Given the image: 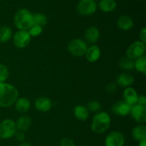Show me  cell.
Returning a JSON list of instances; mask_svg holds the SVG:
<instances>
[{"label": "cell", "instance_id": "6da1fadb", "mask_svg": "<svg viewBox=\"0 0 146 146\" xmlns=\"http://www.w3.org/2000/svg\"><path fill=\"white\" fill-rule=\"evenodd\" d=\"M19 96L17 89L9 83H0V107H9L13 105Z\"/></svg>", "mask_w": 146, "mask_h": 146}, {"label": "cell", "instance_id": "7a4b0ae2", "mask_svg": "<svg viewBox=\"0 0 146 146\" xmlns=\"http://www.w3.org/2000/svg\"><path fill=\"white\" fill-rule=\"evenodd\" d=\"M111 124V118L108 113L101 111L96 113L91 122V130L97 134H102L108 130Z\"/></svg>", "mask_w": 146, "mask_h": 146}, {"label": "cell", "instance_id": "3957f363", "mask_svg": "<svg viewBox=\"0 0 146 146\" xmlns=\"http://www.w3.org/2000/svg\"><path fill=\"white\" fill-rule=\"evenodd\" d=\"M14 24L18 30H28L33 24V14L27 9H19L14 14Z\"/></svg>", "mask_w": 146, "mask_h": 146}, {"label": "cell", "instance_id": "277c9868", "mask_svg": "<svg viewBox=\"0 0 146 146\" xmlns=\"http://www.w3.org/2000/svg\"><path fill=\"white\" fill-rule=\"evenodd\" d=\"M67 49L71 55L81 57L85 55L88 49V44L81 39H74L68 42Z\"/></svg>", "mask_w": 146, "mask_h": 146}, {"label": "cell", "instance_id": "5b68a950", "mask_svg": "<svg viewBox=\"0 0 146 146\" xmlns=\"http://www.w3.org/2000/svg\"><path fill=\"white\" fill-rule=\"evenodd\" d=\"M17 131L16 123L11 119H5L0 123V138L8 140L14 136Z\"/></svg>", "mask_w": 146, "mask_h": 146}, {"label": "cell", "instance_id": "8992f818", "mask_svg": "<svg viewBox=\"0 0 146 146\" xmlns=\"http://www.w3.org/2000/svg\"><path fill=\"white\" fill-rule=\"evenodd\" d=\"M98 4L95 0H80L76 6V11L82 16H90L96 11Z\"/></svg>", "mask_w": 146, "mask_h": 146}, {"label": "cell", "instance_id": "52a82bcc", "mask_svg": "<svg viewBox=\"0 0 146 146\" xmlns=\"http://www.w3.org/2000/svg\"><path fill=\"white\" fill-rule=\"evenodd\" d=\"M14 45L18 49H24L29 44L31 37L27 30H18L12 36Z\"/></svg>", "mask_w": 146, "mask_h": 146}, {"label": "cell", "instance_id": "ba28073f", "mask_svg": "<svg viewBox=\"0 0 146 146\" xmlns=\"http://www.w3.org/2000/svg\"><path fill=\"white\" fill-rule=\"evenodd\" d=\"M145 53V44L141 41H135L128 46L126 50V57L132 60H136Z\"/></svg>", "mask_w": 146, "mask_h": 146}, {"label": "cell", "instance_id": "9c48e42d", "mask_svg": "<svg viewBox=\"0 0 146 146\" xmlns=\"http://www.w3.org/2000/svg\"><path fill=\"white\" fill-rule=\"evenodd\" d=\"M125 136L121 132L112 131L108 133L105 138V146H123L125 144Z\"/></svg>", "mask_w": 146, "mask_h": 146}, {"label": "cell", "instance_id": "30bf717a", "mask_svg": "<svg viewBox=\"0 0 146 146\" xmlns=\"http://www.w3.org/2000/svg\"><path fill=\"white\" fill-rule=\"evenodd\" d=\"M132 118L139 124H143L146 122V106L135 104L131 107L130 112Z\"/></svg>", "mask_w": 146, "mask_h": 146}, {"label": "cell", "instance_id": "8fae6325", "mask_svg": "<svg viewBox=\"0 0 146 146\" xmlns=\"http://www.w3.org/2000/svg\"><path fill=\"white\" fill-rule=\"evenodd\" d=\"M131 107L132 106L124 100H120L114 103L111 107V111L115 115L124 117L130 114Z\"/></svg>", "mask_w": 146, "mask_h": 146}, {"label": "cell", "instance_id": "7c38bea8", "mask_svg": "<svg viewBox=\"0 0 146 146\" xmlns=\"http://www.w3.org/2000/svg\"><path fill=\"white\" fill-rule=\"evenodd\" d=\"M34 107L37 110L42 113L49 111L52 107V102L51 99L46 97H40L36 99Z\"/></svg>", "mask_w": 146, "mask_h": 146}, {"label": "cell", "instance_id": "4fadbf2b", "mask_svg": "<svg viewBox=\"0 0 146 146\" xmlns=\"http://www.w3.org/2000/svg\"><path fill=\"white\" fill-rule=\"evenodd\" d=\"M100 38V31L96 27H90L86 29L84 34V41L87 44H95Z\"/></svg>", "mask_w": 146, "mask_h": 146}, {"label": "cell", "instance_id": "5bb4252c", "mask_svg": "<svg viewBox=\"0 0 146 146\" xmlns=\"http://www.w3.org/2000/svg\"><path fill=\"white\" fill-rule=\"evenodd\" d=\"M123 96L124 101L128 103L130 105L133 106L134 104H137L138 94L136 90L134 88H133V87H125V90H124L123 93Z\"/></svg>", "mask_w": 146, "mask_h": 146}, {"label": "cell", "instance_id": "9a60e30c", "mask_svg": "<svg viewBox=\"0 0 146 146\" xmlns=\"http://www.w3.org/2000/svg\"><path fill=\"white\" fill-rule=\"evenodd\" d=\"M85 55L88 62L91 63L96 62L99 60L100 57H101V50H100L99 47L95 45V44H93L90 47H88Z\"/></svg>", "mask_w": 146, "mask_h": 146}, {"label": "cell", "instance_id": "2e32d148", "mask_svg": "<svg viewBox=\"0 0 146 146\" xmlns=\"http://www.w3.org/2000/svg\"><path fill=\"white\" fill-rule=\"evenodd\" d=\"M15 123L17 130L24 133L30 128L32 123V120L29 115H22L19 117Z\"/></svg>", "mask_w": 146, "mask_h": 146}, {"label": "cell", "instance_id": "e0dca14e", "mask_svg": "<svg viewBox=\"0 0 146 146\" xmlns=\"http://www.w3.org/2000/svg\"><path fill=\"white\" fill-rule=\"evenodd\" d=\"M131 135L135 141L140 142L146 140V126L143 124L135 126L131 130Z\"/></svg>", "mask_w": 146, "mask_h": 146}, {"label": "cell", "instance_id": "ac0fdd59", "mask_svg": "<svg viewBox=\"0 0 146 146\" xmlns=\"http://www.w3.org/2000/svg\"><path fill=\"white\" fill-rule=\"evenodd\" d=\"M14 107L16 110L20 113H25L29 110L31 107V101L27 97H20L17 98L14 102Z\"/></svg>", "mask_w": 146, "mask_h": 146}, {"label": "cell", "instance_id": "d6986e66", "mask_svg": "<svg viewBox=\"0 0 146 146\" xmlns=\"http://www.w3.org/2000/svg\"><path fill=\"white\" fill-rule=\"evenodd\" d=\"M118 28L123 31H128L133 27V20L128 15H121L117 20Z\"/></svg>", "mask_w": 146, "mask_h": 146}, {"label": "cell", "instance_id": "ffe728a7", "mask_svg": "<svg viewBox=\"0 0 146 146\" xmlns=\"http://www.w3.org/2000/svg\"><path fill=\"white\" fill-rule=\"evenodd\" d=\"M133 82L134 77L129 73H121L116 78V84L122 87H130Z\"/></svg>", "mask_w": 146, "mask_h": 146}, {"label": "cell", "instance_id": "44dd1931", "mask_svg": "<svg viewBox=\"0 0 146 146\" xmlns=\"http://www.w3.org/2000/svg\"><path fill=\"white\" fill-rule=\"evenodd\" d=\"M74 116L80 121H86L89 117V110L83 104H78L74 107Z\"/></svg>", "mask_w": 146, "mask_h": 146}, {"label": "cell", "instance_id": "7402d4cb", "mask_svg": "<svg viewBox=\"0 0 146 146\" xmlns=\"http://www.w3.org/2000/svg\"><path fill=\"white\" fill-rule=\"evenodd\" d=\"M98 6L102 11L109 13L112 12L116 9L117 3L115 0H101Z\"/></svg>", "mask_w": 146, "mask_h": 146}, {"label": "cell", "instance_id": "603a6c76", "mask_svg": "<svg viewBox=\"0 0 146 146\" xmlns=\"http://www.w3.org/2000/svg\"><path fill=\"white\" fill-rule=\"evenodd\" d=\"M13 36L12 29L8 26L0 27V43H6L9 41Z\"/></svg>", "mask_w": 146, "mask_h": 146}, {"label": "cell", "instance_id": "cb8c5ba5", "mask_svg": "<svg viewBox=\"0 0 146 146\" xmlns=\"http://www.w3.org/2000/svg\"><path fill=\"white\" fill-rule=\"evenodd\" d=\"M134 69L143 74H146V57L145 54L135 60Z\"/></svg>", "mask_w": 146, "mask_h": 146}, {"label": "cell", "instance_id": "d4e9b609", "mask_svg": "<svg viewBox=\"0 0 146 146\" xmlns=\"http://www.w3.org/2000/svg\"><path fill=\"white\" fill-rule=\"evenodd\" d=\"M47 24V17L42 13H36L33 14V24L44 27Z\"/></svg>", "mask_w": 146, "mask_h": 146}, {"label": "cell", "instance_id": "484cf974", "mask_svg": "<svg viewBox=\"0 0 146 146\" xmlns=\"http://www.w3.org/2000/svg\"><path fill=\"white\" fill-rule=\"evenodd\" d=\"M134 62H135V60L125 57H123L120 60L119 65L121 69L125 70H132L134 69Z\"/></svg>", "mask_w": 146, "mask_h": 146}, {"label": "cell", "instance_id": "4316f807", "mask_svg": "<svg viewBox=\"0 0 146 146\" xmlns=\"http://www.w3.org/2000/svg\"><path fill=\"white\" fill-rule=\"evenodd\" d=\"M9 77V70L5 64H0V83L5 82Z\"/></svg>", "mask_w": 146, "mask_h": 146}, {"label": "cell", "instance_id": "83f0119b", "mask_svg": "<svg viewBox=\"0 0 146 146\" xmlns=\"http://www.w3.org/2000/svg\"><path fill=\"white\" fill-rule=\"evenodd\" d=\"M27 31H28V32L29 33L30 36H31V37H38V36H39L40 34L42 33L43 27L32 24V25H31V27H30V28Z\"/></svg>", "mask_w": 146, "mask_h": 146}, {"label": "cell", "instance_id": "f1b7e54d", "mask_svg": "<svg viewBox=\"0 0 146 146\" xmlns=\"http://www.w3.org/2000/svg\"><path fill=\"white\" fill-rule=\"evenodd\" d=\"M87 108L92 112H98L101 109V105L98 101H91L88 102Z\"/></svg>", "mask_w": 146, "mask_h": 146}, {"label": "cell", "instance_id": "f546056e", "mask_svg": "<svg viewBox=\"0 0 146 146\" xmlns=\"http://www.w3.org/2000/svg\"><path fill=\"white\" fill-rule=\"evenodd\" d=\"M60 146H76V144L72 139L64 137L60 141Z\"/></svg>", "mask_w": 146, "mask_h": 146}, {"label": "cell", "instance_id": "4dcf8cb0", "mask_svg": "<svg viewBox=\"0 0 146 146\" xmlns=\"http://www.w3.org/2000/svg\"><path fill=\"white\" fill-rule=\"evenodd\" d=\"M117 84L115 82H110L106 85V91L108 93H113L116 91Z\"/></svg>", "mask_w": 146, "mask_h": 146}, {"label": "cell", "instance_id": "1f68e13d", "mask_svg": "<svg viewBox=\"0 0 146 146\" xmlns=\"http://www.w3.org/2000/svg\"><path fill=\"white\" fill-rule=\"evenodd\" d=\"M14 137H15V139L17 140V141L20 142V143L24 142V140H25V138H26V136L25 135H24V132H21V131L16 132Z\"/></svg>", "mask_w": 146, "mask_h": 146}, {"label": "cell", "instance_id": "d6a6232c", "mask_svg": "<svg viewBox=\"0 0 146 146\" xmlns=\"http://www.w3.org/2000/svg\"><path fill=\"white\" fill-rule=\"evenodd\" d=\"M139 37H140V41L145 44L146 42V29L145 28H143L141 30L139 34Z\"/></svg>", "mask_w": 146, "mask_h": 146}, {"label": "cell", "instance_id": "836d02e7", "mask_svg": "<svg viewBox=\"0 0 146 146\" xmlns=\"http://www.w3.org/2000/svg\"><path fill=\"white\" fill-rule=\"evenodd\" d=\"M137 104H142V105L146 106V97L145 95L142 94V95H138V101H137Z\"/></svg>", "mask_w": 146, "mask_h": 146}, {"label": "cell", "instance_id": "e575fe53", "mask_svg": "<svg viewBox=\"0 0 146 146\" xmlns=\"http://www.w3.org/2000/svg\"><path fill=\"white\" fill-rule=\"evenodd\" d=\"M19 146H32L29 143H27V142H22V143H20V145Z\"/></svg>", "mask_w": 146, "mask_h": 146}, {"label": "cell", "instance_id": "d590c367", "mask_svg": "<svg viewBox=\"0 0 146 146\" xmlns=\"http://www.w3.org/2000/svg\"><path fill=\"white\" fill-rule=\"evenodd\" d=\"M138 146H146V140H141V141L138 142Z\"/></svg>", "mask_w": 146, "mask_h": 146}, {"label": "cell", "instance_id": "8d00e7d4", "mask_svg": "<svg viewBox=\"0 0 146 146\" xmlns=\"http://www.w3.org/2000/svg\"><path fill=\"white\" fill-rule=\"evenodd\" d=\"M84 146H89V145H84Z\"/></svg>", "mask_w": 146, "mask_h": 146}]
</instances>
